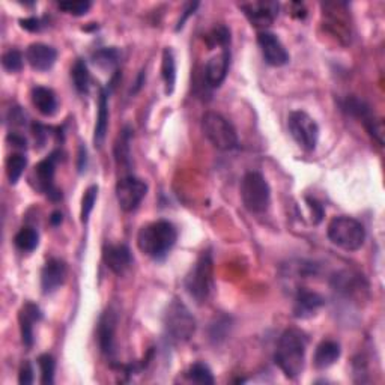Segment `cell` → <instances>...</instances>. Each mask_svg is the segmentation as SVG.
<instances>
[{
	"label": "cell",
	"mask_w": 385,
	"mask_h": 385,
	"mask_svg": "<svg viewBox=\"0 0 385 385\" xmlns=\"http://www.w3.org/2000/svg\"><path fill=\"white\" fill-rule=\"evenodd\" d=\"M38 242H39V235L37 231L32 229V227H23L14 238L15 247L26 253H30L37 249Z\"/></svg>",
	"instance_id": "obj_24"
},
{
	"label": "cell",
	"mask_w": 385,
	"mask_h": 385,
	"mask_svg": "<svg viewBox=\"0 0 385 385\" xmlns=\"http://www.w3.org/2000/svg\"><path fill=\"white\" fill-rule=\"evenodd\" d=\"M340 357V345L332 342V340H323L314 351L313 361L318 369H328L330 366L334 364Z\"/></svg>",
	"instance_id": "obj_21"
},
{
	"label": "cell",
	"mask_w": 385,
	"mask_h": 385,
	"mask_svg": "<svg viewBox=\"0 0 385 385\" xmlns=\"http://www.w3.org/2000/svg\"><path fill=\"white\" fill-rule=\"evenodd\" d=\"M92 3L87 0H66V2H59V8L62 11L73 15H84L91 10Z\"/></svg>",
	"instance_id": "obj_33"
},
{
	"label": "cell",
	"mask_w": 385,
	"mask_h": 385,
	"mask_svg": "<svg viewBox=\"0 0 385 385\" xmlns=\"http://www.w3.org/2000/svg\"><path fill=\"white\" fill-rule=\"evenodd\" d=\"M287 128L294 140L304 151L312 152L316 150L319 138V127L312 116L305 111H292L287 118Z\"/></svg>",
	"instance_id": "obj_8"
},
{
	"label": "cell",
	"mask_w": 385,
	"mask_h": 385,
	"mask_svg": "<svg viewBox=\"0 0 385 385\" xmlns=\"http://www.w3.org/2000/svg\"><path fill=\"white\" fill-rule=\"evenodd\" d=\"M209 46H222L223 48H226L229 46V41H231V33L227 30L224 26H220V28H215L211 33H209V37L206 38Z\"/></svg>",
	"instance_id": "obj_34"
},
{
	"label": "cell",
	"mask_w": 385,
	"mask_h": 385,
	"mask_svg": "<svg viewBox=\"0 0 385 385\" xmlns=\"http://www.w3.org/2000/svg\"><path fill=\"white\" fill-rule=\"evenodd\" d=\"M71 78H73L74 87L78 93H87V91H89L91 77H89V71H87L84 60L78 59L74 64V66L71 68Z\"/></svg>",
	"instance_id": "obj_25"
},
{
	"label": "cell",
	"mask_w": 385,
	"mask_h": 385,
	"mask_svg": "<svg viewBox=\"0 0 385 385\" xmlns=\"http://www.w3.org/2000/svg\"><path fill=\"white\" fill-rule=\"evenodd\" d=\"M258 44L264 55L265 62L271 66H283L289 62V53L285 46L277 38V35L268 30H262L258 35Z\"/></svg>",
	"instance_id": "obj_10"
},
{
	"label": "cell",
	"mask_w": 385,
	"mask_h": 385,
	"mask_svg": "<svg viewBox=\"0 0 385 385\" xmlns=\"http://www.w3.org/2000/svg\"><path fill=\"white\" fill-rule=\"evenodd\" d=\"M305 349H307V337L301 330L289 328L280 336L276 363L287 378L295 379L303 373Z\"/></svg>",
	"instance_id": "obj_1"
},
{
	"label": "cell",
	"mask_w": 385,
	"mask_h": 385,
	"mask_svg": "<svg viewBox=\"0 0 385 385\" xmlns=\"http://www.w3.org/2000/svg\"><path fill=\"white\" fill-rule=\"evenodd\" d=\"M202 129L205 137L220 151H232L238 146V136L233 125L220 113L208 111L202 118Z\"/></svg>",
	"instance_id": "obj_6"
},
{
	"label": "cell",
	"mask_w": 385,
	"mask_h": 385,
	"mask_svg": "<svg viewBox=\"0 0 385 385\" xmlns=\"http://www.w3.org/2000/svg\"><path fill=\"white\" fill-rule=\"evenodd\" d=\"M322 305H323V298L319 294L310 292V291H300L295 298L294 313L296 318L305 319L313 316Z\"/></svg>",
	"instance_id": "obj_19"
},
{
	"label": "cell",
	"mask_w": 385,
	"mask_h": 385,
	"mask_svg": "<svg viewBox=\"0 0 385 385\" xmlns=\"http://www.w3.org/2000/svg\"><path fill=\"white\" fill-rule=\"evenodd\" d=\"M186 289L197 303L208 300L213 291V256L208 250L202 251L195 267L190 269L186 277Z\"/></svg>",
	"instance_id": "obj_7"
},
{
	"label": "cell",
	"mask_w": 385,
	"mask_h": 385,
	"mask_svg": "<svg viewBox=\"0 0 385 385\" xmlns=\"http://www.w3.org/2000/svg\"><path fill=\"white\" fill-rule=\"evenodd\" d=\"M55 170H56V155L51 154L50 156H47L46 160L39 161L37 165H35L33 170V178H35V186L37 188L47 195L50 199H59L60 192L59 190L55 187Z\"/></svg>",
	"instance_id": "obj_11"
},
{
	"label": "cell",
	"mask_w": 385,
	"mask_h": 385,
	"mask_svg": "<svg viewBox=\"0 0 385 385\" xmlns=\"http://www.w3.org/2000/svg\"><path fill=\"white\" fill-rule=\"evenodd\" d=\"M28 165V159L23 154H11L6 160V174L8 179L15 186L19 179L21 178V174Z\"/></svg>",
	"instance_id": "obj_26"
},
{
	"label": "cell",
	"mask_w": 385,
	"mask_h": 385,
	"mask_svg": "<svg viewBox=\"0 0 385 385\" xmlns=\"http://www.w3.org/2000/svg\"><path fill=\"white\" fill-rule=\"evenodd\" d=\"M147 192L146 182L138 179L136 177H124L119 179L116 186V199L120 209H124L125 213H131L137 209V206L142 204Z\"/></svg>",
	"instance_id": "obj_9"
},
{
	"label": "cell",
	"mask_w": 385,
	"mask_h": 385,
	"mask_svg": "<svg viewBox=\"0 0 385 385\" xmlns=\"http://www.w3.org/2000/svg\"><path fill=\"white\" fill-rule=\"evenodd\" d=\"M241 199L251 214H264L271 204V188L259 172H249L241 181Z\"/></svg>",
	"instance_id": "obj_4"
},
{
	"label": "cell",
	"mask_w": 385,
	"mask_h": 385,
	"mask_svg": "<svg viewBox=\"0 0 385 385\" xmlns=\"http://www.w3.org/2000/svg\"><path fill=\"white\" fill-rule=\"evenodd\" d=\"M229 62H231V51L229 48H223L220 55L214 56L205 66V80L211 87H218L227 75L229 71Z\"/></svg>",
	"instance_id": "obj_17"
},
{
	"label": "cell",
	"mask_w": 385,
	"mask_h": 385,
	"mask_svg": "<svg viewBox=\"0 0 385 385\" xmlns=\"http://www.w3.org/2000/svg\"><path fill=\"white\" fill-rule=\"evenodd\" d=\"M116 313L111 309L102 313L98 322V343L102 354L110 357L115 352V334H116Z\"/></svg>",
	"instance_id": "obj_14"
},
{
	"label": "cell",
	"mask_w": 385,
	"mask_h": 385,
	"mask_svg": "<svg viewBox=\"0 0 385 385\" xmlns=\"http://www.w3.org/2000/svg\"><path fill=\"white\" fill-rule=\"evenodd\" d=\"M50 222H51V224H55V226L60 224V223H62V214H60V213H53V214H51V217H50Z\"/></svg>",
	"instance_id": "obj_40"
},
{
	"label": "cell",
	"mask_w": 385,
	"mask_h": 385,
	"mask_svg": "<svg viewBox=\"0 0 385 385\" xmlns=\"http://www.w3.org/2000/svg\"><path fill=\"white\" fill-rule=\"evenodd\" d=\"M8 138L11 140L14 146L21 147V150H24V147H26V138L23 136L17 134V133H12V134H10V137H8Z\"/></svg>",
	"instance_id": "obj_39"
},
{
	"label": "cell",
	"mask_w": 385,
	"mask_h": 385,
	"mask_svg": "<svg viewBox=\"0 0 385 385\" xmlns=\"http://www.w3.org/2000/svg\"><path fill=\"white\" fill-rule=\"evenodd\" d=\"M161 75L165 84V93L170 95L174 91V83H177V62H174V56L169 48L163 51Z\"/></svg>",
	"instance_id": "obj_23"
},
{
	"label": "cell",
	"mask_w": 385,
	"mask_h": 385,
	"mask_svg": "<svg viewBox=\"0 0 385 385\" xmlns=\"http://www.w3.org/2000/svg\"><path fill=\"white\" fill-rule=\"evenodd\" d=\"M197 6H199V3H188V5H187L186 11H183V14H182V17H181V20H179V23H178V28H177V30L182 29L183 23H186V20L188 19V17H190L191 14H195V10H196Z\"/></svg>",
	"instance_id": "obj_36"
},
{
	"label": "cell",
	"mask_w": 385,
	"mask_h": 385,
	"mask_svg": "<svg viewBox=\"0 0 385 385\" xmlns=\"http://www.w3.org/2000/svg\"><path fill=\"white\" fill-rule=\"evenodd\" d=\"M328 238L334 246L355 251L363 247L366 240L364 226L352 217L340 215L332 218L328 224Z\"/></svg>",
	"instance_id": "obj_3"
},
{
	"label": "cell",
	"mask_w": 385,
	"mask_h": 385,
	"mask_svg": "<svg viewBox=\"0 0 385 385\" xmlns=\"http://www.w3.org/2000/svg\"><path fill=\"white\" fill-rule=\"evenodd\" d=\"M38 366L41 372V382L44 385H51L55 382V369H56V361L55 358L44 354L38 358Z\"/></svg>",
	"instance_id": "obj_29"
},
{
	"label": "cell",
	"mask_w": 385,
	"mask_h": 385,
	"mask_svg": "<svg viewBox=\"0 0 385 385\" xmlns=\"http://www.w3.org/2000/svg\"><path fill=\"white\" fill-rule=\"evenodd\" d=\"M42 319V313L38 305L26 303L20 312V331L23 345L30 349L33 345V323Z\"/></svg>",
	"instance_id": "obj_18"
},
{
	"label": "cell",
	"mask_w": 385,
	"mask_h": 385,
	"mask_svg": "<svg viewBox=\"0 0 385 385\" xmlns=\"http://www.w3.org/2000/svg\"><path fill=\"white\" fill-rule=\"evenodd\" d=\"M96 197H98V187L96 186H91L84 191V196L82 199V213H80L82 223L89 222V217L96 202Z\"/></svg>",
	"instance_id": "obj_31"
},
{
	"label": "cell",
	"mask_w": 385,
	"mask_h": 385,
	"mask_svg": "<svg viewBox=\"0 0 385 385\" xmlns=\"http://www.w3.org/2000/svg\"><path fill=\"white\" fill-rule=\"evenodd\" d=\"M57 59V51L47 44H32L26 51V60L37 71H48L55 65Z\"/></svg>",
	"instance_id": "obj_15"
},
{
	"label": "cell",
	"mask_w": 385,
	"mask_h": 385,
	"mask_svg": "<svg viewBox=\"0 0 385 385\" xmlns=\"http://www.w3.org/2000/svg\"><path fill=\"white\" fill-rule=\"evenodd\" d=\"M241 8L250 23L255 24L256 28H267V26H271L277 19L278 14V3L276 2L242 3Z\"/></svg>",
	"instance_id": "obj_12"
},
{
	"label": "cell",
	"mask_w": 385,
	"mask_h": 385,
	"mask_svg": "<svg viewBox=\"0 0 385 385\" xmlns=\"http://www.w3.org/2000/svg\"><path fill=\"white\" fill-rule=\"evenodd\" d=\"M164 330L172 343L187 342L196 331V319L186 305L174 300L165 310Z\"/></svg>",
	"instance_id": "obj_5"
},
{
	"label": "cell",
	"mask_w": 385,
	"mask_h": 385,
	"mask_svg": "<svg viewBox=\"0 0 385 385\" xmlns=\"http://www.w3.org/2000/svg\"><path fill=\"white\" fill-rule=\"evenodd\" d=\"M187 376H188L190 381L196 382V384H214L215 382L211 369H209V367L204 363L192 364L190 367Z\"/></svg>",
	"instance_id": "obj_30"
},
{
	"label": "cell",
	"mask_w": 385,
	"mask_h": 385,
	"mask_svg": "<svg viewBox=\"0 0 385 385\" xmlns=\"http://www.w3.org/2000/svg\"><path fill=\"white\" fill-rule=\"evenodd\" d=\"M19 382L21 385H29L33 382V369L30 363H24L20 369V375H19Z\"/></svg>",
	"instance_id": "obj_35"
},
{
	"label": "cell",
	"mask_w": 385,
	"mask_h": 385,
	"mask_svg": "<svg viewBox=\"0 0 385 385\" xmlns=\"http://www.w3.org/2000/svg\"><path fill=\"white\" fill-rule=\"evenodd\" d=\"M2 65L8 73H19L23 68V56L19 50H8L2 56Z\"/></svg>",
	"instance_id": "obj_32"
},
{
	"label": "cell",
	"mask_w": 385,
	"mask_h": 385,
	"mask_svg": "<svg viewBox=\"0 0 385 385\" xmlns=\"http://www.w3.org/2000/svg\"><path fill=\"white\" fill-rule=\"evenodd\" d=\"M66 277V265L60 259H50L42 268L41 273V287L42 292L48 295L56 292L64 285Z\"/></svg>",
	"instance_id": "obj_13"
},
{
	"label": "cell",
	"mask_w": 385,
	"mask_h": 385,
	"mask_svg": "<svg viewBox=\"0 0 385 385\" xmlns=\"http://www.w3.org/2000/svg\"><path fill=\"white\" fill-rule=\"evenodd\" d=\"M309 202H310V208H312V211H313V215L316 217V220H314V223H319L322 220V217H323V209L316 202V200H309Z\"/></svg>",
	"instance_id": "obj_38"
},
{
	"label": "cell",
	"mask_w": 385,
	"mask_h": 385,
	"mask_svg": "<svg viewBox=\"0 0 385 385\" xmlns=\"http://www.w3.org/2000/svg\"><path fill=\"white\" fill-rule=\"evenodd\" d=\"M102 259L115 274H124L133 264L131 251L124 244H116V246L110 244V246L104 247Z\"/></svg>",
	"instance_id": "obj_16"
},
{
	"label": "cell",
	"mask_w": 385,
	"mask_h": 385,
	"mask_svg": "<svg viewBox=\"0 0 385 385\" xmlns=\"http://www.w3.org/2000/svg\"><path fill=\"white\" fill-rule=\"evenodd\" d=\"M92 60L95 65H98L104 69H111L118 64L119 60V51L115 47H107V48H101L98 51H95L92 55Z\"/></svg>",
	"instance_id": "obj_28"
},
{
	"label": "cell",
	"mask_w": 385,
	"mask_h": 385,
	"mask_svg": "<svg viewBox=\"0 0 385 385\" xmlns=\"http://www.w3.org/2000/svg\"><path fill=\"white\" fill-rule=\"evenodd\" d=\"M129 128L122 129L120 136L118 137V142L115 146V155L116 161L119 165H124V168H129L131 163V154H129Z\"/></svg>",
	"instance_id": "obj_27"
},
{
	"label": "cell",
	"mask_w": 385,
	"mask_h": 385,
	"mask_svg": "<svg viewBox=\"0 0 385 385\" xmlns=\"http://www.w3.org/2000/svg\"><path fill=\"white\" fill-rule=\"evenodd\" d=\"M21 26H23L24 29H28L30 32H37L41 28L38 19H26V20H21Z\"/></svg>",
	"instance_id": "obj_37"
},
{
	"label": "cell",
	"mask_w": 385,
	"mask_h": 385,
	"mask_svg": "<svg viewBox=\"0 0 385 385\" xmlns=\"http://www.w3.org/2000/svg\"><path fill=\"white\" fill-rule=\"evenodd\" d=\"M178 240V232L168 220H159L143 226L137 235L140 251L155 260H163L169 255Z\"/></svg>",
	"instance_id": "obj_2"
},
{
	"label": "cell",
	"mask_w": 385,
	"mask_h": 385,
	"mask_svg": "<svg viewBox=\"0 0 385 385\" xmlns=\"http://www.w3.org/2000/svg\"><path fill=\"white\" fill-rule=\"evenodd\" d=\"M109 128V92L106 89H101L100 92V106H98V116H96L95 124V134L93 142L96 146H101Z\"/></svg>",
	"instance_id": "obj_22"
},
{
	"label": "cell",
	"mask_w": 385,
	"mask_h": 385,
	"mask_svg": "<svg viewBox=\"0 0 385 385\" xmlns=\"http://www.w3.org/2000/svg\"><path fill=\"white\" fill-rule=\"evenodd\" d=\"M32 102L44 116H53L57 110V98L48 87L37 86L32 89Z\"/></svg>",
	"instance_id": "obj_20"
}]
</instances>
